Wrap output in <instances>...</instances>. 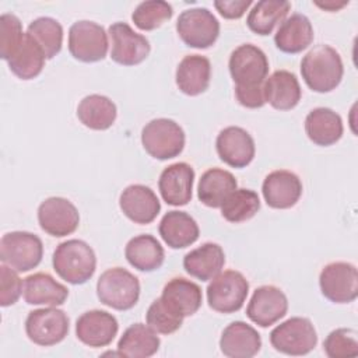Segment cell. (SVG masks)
<instances>
[{
    "label": "cell",
    "instance_id": "6da1fadb",
    "mask_svg": "<svg viewBox=\"0 0 358 358\" xmlns=\"http://www.w3.org/2000/svg\"><path fill=\"white\" fill-rule=\"evenodd\" d=\"M301 74L312 91L330 92L343 80L344 66L341 56L329 45H316L302 57Z\"/></svg>",
    "mask_w": 358,
    "mask_h": 358
},
{
    "label": "cell",
    "instance_id": "7a4b0ae2",
    "mask_svg": "<svg viewBox=\"0 0 358 358\" xmlns=\"http://www.w3.org/2000/svg\"><path fill=\"white\" fill-rule=\"evenodd\" d=\"M52 264L62 280L73 285H80L94 275L96 256L87 242L81 239H67L56 246Z\"/></svg>",
    "mask_w": 358,
    "mask_h": 358
},
{
    "label": "cell",
    "instance_id": "3957f363",
    "mask_svg": "<svg viewBox=\"0 0 358 358\" xmlns=\"http://www.w3.org/2000/svg\"><path fill=\"white\" fill-rule=\"evenodd\" d=\"M99 301L116 310L131 309L140 296V281L129 270L112 267L105 270L96 282Z\"/></svg>",
    "mask_w": 358,
    "mask_h": 358
},
{
    "label": "cell",
    "instance_id": "277c9868",
    "mask_svg": "<svg viewBox=\"0 0 358 358\" xmlns=\"http://www.w3.org/2000/svg\"><path fill=\"white\" fill-rule=\"evenodd\" d=\"M185 131L172 119L158 117L150 120L141 130V144L155 159H171L185 148Z\"/></svg>",
    "mask_w": 358,
    "mask_h": 358
},
{
    "label": "cell",
    "instance_id": "5b68a950",
    "mask_svg": "<svg viewBox=\"0 0 358 358\" xmlns=\"http://www.w3.org/2000/svg\"><path fill=\"white\" fill-rule=\"evenodd\" d=\"M43 256L41 238L27 231H13L1 236L0 260L18 273L35 268Z\"/></svg>",
    "mask_w": 358,
    "mask_h": 358
},
{
    "label": "cell",
    "instance_id": "8992f818",
    "mask_svg": "<svg viewBox=\"0 0 358 358\" xmlns=\"http://www.w3.org/2000/svg\"><path fill=\"white\" fill-rule=\"evenodd\" d=\"M208 306L220 313L238 312L248 296L249 282L245 275L236 270L218 273L207 285Z\"/></svg>",
    "mask_w": 358,
    "mask_h": 358
},
{
    "label": "cell",
    "instance_id": "52a82bcc",
    "mask_svg": "<svg viewBox=\"0 0 358 358\" xmlns=\"http://www.w3.org/2000/svg\"><path fill=\"white\" fill-rule=\"evenodd\" d=\"M270 343L278 352L299 357L316 347L317 334L308 317L294 316L271 330Z\"/></svg>",
    "mask_w": 358,
    "mask_h": 358
},
{
    "label": "cell",
    "instance_id": "ba28073f",
    "mask_svg": "<svg viewBox=\"0 0 358 358\" xmlns=\"http://www.w3.org/2000/svg\"><path fill=\"white\" fill-rule=\"evenodd\" d=\"M228 67L235 88L262 87L267 78L268 60L260 48L243 43L232 50Z\"/></svg>",
    "mask_w": 358,
    "mask_h": 358
},
{
    "label": "cell",
    "instance_id": "9c48e42d",
    "mask_svg": "<svg viewBox=\"0 0 358 358\" xmlns=\"http://www.w3.org/2000/svg\"><path fill=\"white\" fill-rule=\"evenodd\" d=\"M176 32L185 45L194 49H207L218 39L220 22L206 7L189 8L178 17Z\"/></svg>",
    "mask_w": 358,
    "mask_h": 358
},
{
    "label": "cell",
    "instance_id": "30bf717a",
    "mask_svg": "<svg viewBox=\"0 0 358 358\" xmlns=\"http://www.w3.org/2000/svg\"><path fill=\"white\" fill-rule=\"evenodd\" d=\"M109 42L105 28L94 21L81 20L69 29V52L80 62L94 63L105 59Z\"/></svg>",
    "mask_w": 358,
    "mask_h": 358
},
{
    "label": "cell",
    "instance_id": "8fae6325",
    "mask_svg": "<svg viewBox=\"0 0 358 358\" xmlns=\"http://www.w3.org/2000/svg\"><path fill=\"white\" fill-rule=\"evenodd\" d=\"M69 329L70 320L66 312L56 306L31 310L25 319L28 338L42 347H50L63 341Z\"/></svg>",
    "mask_w": 358,
    "mask_h": 358
},
{
    "label": "cell",
    "instance_id": "7c38bea8",
    "mask_svg": "<svg viewBox=\"0 0 358 358\" xmlns=\"http://www.w3.org/2000/svg\"><path fill=\"white\" fill-rule=\"evenodd\" d=\"M319 287L330 302L350 303L358 296V270L348 262L329 263L320 271Z\"/></svg>",
    "mask_w": 358,
    "mask_h": 358
},
{
    "label": "cell",
    "instance_id": "4fadbf2b",
    "mask_svg": "<svg viewBox=\"0 0 358 358\" xmlns=\"http://www.w3.org/2000/svg\"><path fill=\"white\" fill-rule=\"evenodd\" d=\"M112 50L110 59L122 66H136L144 62L151 50L148 39L137 34L126 22H115L108 29Z\"/></svg>",
    "mask_w": 358,
    "mask_h": 358
},
{
    "label": "cell",
    "instance_id": "5bb4252c",
    "mask_svg": "<svg viewBox=\"0 0 358 358\" xmlns=\"http://www.w3.org/2000/svg\"><path fill=\"white\" fill-rule=\"evenodd\" d=\"M38 222L42 231L55 238L73 234L80 224L76 206L64 197H48L38 207Z\"/></svg>",
    "mask_w": 358,
    "mask_h": 358
},
{
    "label": "cell",
    "instance_id": "9a60e30c",
    "mask_svg": "<svg viewBox=\"0 0 358 358\" xmlns=\"http://www.w3.org/2000/svg\"><path fill=\"white\" fill-rule=\"evenodd\" d=\"M288 299L285 294L274 285H262L255 289L248 308L246 316L260 327H268L285 316Z\"/></svg>",
    "mask_w": 358,
    "mask_h": 358
},
{
    "label": "cell",
    "instance_id": "2e32d148",
    "mask_svg": "<svg viewBox=\"0 0 358 358\" xmlns=\"http://www.w3.org/2000/svg\"><path fill=\"white\" fill-rule=\"evenodd\" d=\"M215 148L220 159L232 168L248 166L256 154L255 140L239 126L222 129L217 136Z\"/></svg>",
    "mask_w": 358,
    "mask_h": 358
},
{
    "label": "cell",
    "instance_id": "e0dca14e",
    "mask_svg": "<svg viewBox=\"0 0 358 358\" xmlns=\"http://www.w3.org/2000/svg\"><path fill=\"white\" fill-rule=\"evenodd\" d=\"M119 323L116 317L101 309H92L83 313L76 322L77 338L92 348L109 345L117 334Z\"/></svg>",
    "mask_w": 358,
    "mask_h": 358
},
{
    "label": "cell",
    "instance_id": "ac0fdd59",
    "mask_svg": "<svg viewBox=\"0 0 358 358\" xmlns=\"http://www.w3.org/2000/svg\"><path fill=\"white\" fill-rule=\"evenodd\" d=\"M262 193L268 207L277 210L291 208L301 199L302 182L294 172L277 169L264 178Z\"/></svg>",
    "mask_w": 358,
    "mask_h": 358
},
{
    "label": "cell",
    "instance_id": "d6986e66",
    "mask_svg": "<svg viewBox=\"0 0 358 358\" xmlns=\"http://www.w3.org/2000/svg\"><path fill=\"white\" fill-rule=\"evenodd\" d=\"M119 207L130 221L140 225L151 224L161 211V203L154 190L138 183L127 186L120 193Z\"/></svg>",
    "mask_w": 358,
    "mask_h": 358
},
{
    "label": "cell",
    "instance_id": "ffe728a7",
    "mask_svg": "<svg viewBox=\"0 0 358 358\" xmlns=\"http://www.w3.org/2000/svg\"><path fill=\"white\" fill-rule=\"evenodd\" d=\"M194 171L186 162H175L166 166L158 179V190L169 206H186L192 200Z\"/></svg>",
    "mask_w": 358,
    "mask_h": 358
},
{
    "label": "cell",
    "instance_id": "44dd1931",
    "mask_svg": "<svg viewBox=\"0 0 358 358\" xmlns=\"http://www.w3.org/2000/svg\"><path fill=\"white\" fill-rule=\"evenodd\" d=\"M262 348V337L250 324L236 320L229 323L221 334L220 350L229 358H252Z\"/></svg>",
    "mask_w": 358,
    "mask_h": 358
},
{
    "label": "cell",
    "instance_id": "7402d4cb",
    "mask_svg": "<svg viewBox=\"0 0 358 358\" xmlns=\"http://www.w3.org/2000/svg\"><path fill=\"white\" fill-rule=\"evenodd\" d=\"M161 299L173 313L185 319L200 309L203 295L201 288L196 282L183 277H175L164 285Z\"/></svg>",
    "mask_w": 358,
    "mask_h": 358
},
{
    "label": "cell",
    "instance_id": "603a6c76",
    "mask_svg": "<svg viewBox=\"0 0 358 358\" xmlns=\"http://www.w3.org/2000/svg\"><path fill=\"white\" fill-rule=\"evenodd\" d=\"M264 101L277 110L294 109L302 96L296 76L288 70H277L263 84Z\"/></svg>",
    "mask_w": 358,
    "mask_h": 358
},
{
    "label": "cell",
    "instance_id": "cb8c5ba5",
    "mask_svg": "<svg viewBox=\"0 0 358 358\" xmlns=\"http://www.w3.org/2000/svg\"><path fill=\"white\" fill-rule=\"evenodd\" d=\"M344 131L341 116L330 108L319 106L305 117V133L308 138L320 147L336 144Z\"/></svg>",
    "mask_w": 358,
    "mask_h": 358
},
{
    "label": "cell",
    "instance_id": "d4e9b609",
    "mask_svg": "<svg viewBox=\"0 0 358 358\" xmlns=\"http://www.w3.org/2000/svg\"><path fill=\"white\" fill-rule=\"evenodd\" d=\"M175 80L178 88L183 94L189 96L203 94L208 88L211 80L210 60L201 55L185 56L176 67Z\"/></svg>",
    "mask_w": 358,
    "mask_h": 358
},
{
    "label": "cell",
    "instance_id": "484cf974",
    "mask_svg": "<svg viewBox=\"0 0 358 358\" xmlns=\"http://www.w3.org/2000/svg\"><path fill=\"white\" fill-rule=\"evenodd\" d=\"M312 22L306 15L299 13H294L285 18L274 35V43L277 49L289 55L301 53L312 43Z\"/></svg>",
    "mask_w": 358,
    "mask_h": 358
},
{
    "label": "cell",
    "instance_id": "4316f807",
    "mask_svg": "<svg viewBox=\"0 0 358 358\" xmlns=\"http://www.w3.org/2000/svg\"><path fill=\"white\" fill-rule=\"evenodd\" d=\"M162 241L172 249H183L193 245L200 235L196 220L185 213L172 210L168 211L158 227Z\"/></svg>",
    "mask_w": 358,
    "mask_h": 358
},
{
    "label": "cell",
    "instance_id": "83f0119b",
    "mask_svg": "<svg viewBox=\"0 0 358 358\" xmlns=\"http://www.w3.org/2000/svg\"><path fill=\"white\" fill-rule=\"evenodd\" d=\"M224 264L225 253L222 248L214 242H206L187 252L183 257L185 271L200 281L213 280L218 273H221Z\"/></svg>",
    "mask_w": 358,
    "mask_h": 358
},
{
    "label": "cell",
    "instance_id": "f1b7e54d",
    "mask_svg": "<svg viewBox=\"0 0 358 358\" xmlns=\"http://www.w3.org/2000/svg\"><path fill=\"white\" fill-rule=\"evenodd\" d=\"M24 299L28 305L59 306L69 296V289L48 273H34L24 278Z\"/></svg>",
    "mask_w": 358,
    "mask_h": 358
},
{
    "label": "cell",
    "instance_id": "f546056e",
    "mask_svg": "<svg viewBox=\"0 0 358 358\" xmlns=\"http://www.w3.org/2000/svg\"><path fill=\"white\" fill-rule=\"evenodd\" d=\"M236 189L238 182L229 171L221 168H211L207 169L199 180L197 197L204 206L218 208Z\"/></svg>",
    "mask_w": 358,
    "mask_h": 358
},
{
    "label": "cell",
    "instance_id": "4dcf8cb0",
    "mask_svg": "<svg viewBox=\"0 0 358 358\" xmlns=\"http://www.w3.org/2000/svg\"><path fill=\"white\" fill-rule=\"evenodd\" d=\"M124 256L130 266L138 271H155L165 259V252L157 238L148 234L131 238L124 248Z\"/></svg>",
    "mask_w": 358,
    "mask_h": 358
},
{
    "label": "cell",
    "instance_id": "1f68e13d",
    "mask_svg": "<svg viewBox=\"0 0 358 358\" xmlns=\"http://www.w3.org/2000/svg\"><path fill=\"white\" fill-rule=\"evenodd\" d=\"M148 324L134 323L129 326L117 341V352L130 358H148L158 350L161 340Z\"/></svg>",
    "mask_w": 358,
    "mask_h": 358
},
{
    "label": "cell",
    "instance_id": "d6a6232c",
    "mask_svg": "<svg viewBox=\"0 0 358 358\" xmlns=\"http://www.w3.org/2000/svg\"><path fill=\"white\" fill-rule=\"evenodd\" d=\"M117 116L116 105L105 95L91 94L84 96L77 106V117L92 130L109 129Z\"/></svg>",
    "mask_w": 358,
    "mask_h": 358
},
{
    "label": "cell",
    "instance_id": "836d02e7",
    "mask_svg": "<svg viewBox=\"0 0 358 358\" xmlns=\"http://www.w3.org/2000/svg\"><path fill=\"white\" fill-rule=\"evenodd\" d=\"M291 3L284 0H262L253 4L248 14L246 24L249 29L257 35H268L273 29L285 20Z\"/></svg>",
    "mask_w": 358,
    "mask_h": 358
},
{
    "label": "cell",
    "instance_id": "e575fe53",
    "mask_svg": "<svg viewBox=\"0 0 358 358\" xmlns=\"http://www.w3.org/2000/svg\"><path fill=\"white\" fill-rule=\"evenodd\" d=\"M45 59L46 56L41 46L25 32L20 48L7 63L14 76L21 80H32L42 73Z\"/></svg>",
    "mask_w": 358,
    "mask_h": 358
},
{
    "label": "cell",
    "instance_id": "d590c367",
    "mask_svg": "<svg viewBox=\"0 0 358 358\" xmlns=\"http://www.w3.org/2000/svg\"><path fill=\"white\" fill-rule=\"evenodd\" d=\"M27 34L41 46L46 59L55 57L63 45V27L52 17H39L34 20Z\"/></svg>",
    "mask_w": 358,
    "mask_h": 358
},
{
    "label": "cell",
    "instance_id": "8d00e7d4",
    "mask_svg": "<svg viewBox=\"0 0 358 358\" xmlns=\"http://www.w3.org/2000/svg\"><path fill=\"white\" fill-rule=\"evenodd\" d=\"M221 214L232 224L248 221L256 215L260 208V199L256 192L250 189H236L222 203Z\"/></svg>",
    "mask_w": 358,
    "mask_h": 358
},
{
    "label": "cell",
    "instance_id": "74e56055",
    "mask_svg": "<svg viewBox=\"0 0 358 358\" xmlns=\"http://www.w3.org/2000/svg\"><path fill=\"white\" fill-rule=\"evenodd\" d=\"M173 14L172 6L164 0H147L140 3L133 14L131 20L134 25L141 31H152L159 28L165 21L171 20Z\"/></svg>",
    "mask_w": 358,
    "mask_h": 358
},
{
    "label": "cell",
    "instance_id": "f35d334b",
    "mask_svg": "<svg viewBox=\"0 0 358 358\" xmlns=\"http://www.w3.org/2000/svg\"><path fill=\"white\" fill-rule=\"evenodd\" d=\"M329 358H347L358 355V333L354 329L340 327L327 334L323 343Z\"/></svg>",
    "mask_w": 358,
    "mask_h": 358
},
{
    "label": "cell",
    "instance_id": "ab89813d",
    "mask_svg": "<svg viewBox=\"0 0 358 358\" xmlns=\"http://www.w3.org/2000/svg\"><path fill=\"white\" fill-rule=\"evenodd\" d=\"M147 324L158 334H172L180 329L183 323V317L173 313L159 298L152 301L147 313H145Z\"/></svg>",
    "mask_w": 358,
    "mask_h": 358
},
{
    "label": "cell",
    "instance_id": "60d3db41",
    "mask_svg": "<svg viewBox=\"0 0 358 358\" xmlns=\"http://www.w3.org/2000/svg\"><path fill=\"white\" fill-rule=\"evenodd\" d=\"M22 25L17 15L4 13L0 17V57L6 62L11 59L24 39Z\"/></svg>",
    "mask_w": 358,
    "mask_h": 358
},
{
    "label": "cell",
    "instance_id": "b9f144b4",
    "mask_svg": "<svg viewBox=\"0 0 358 358\" xmlns=\"http://www.w3.org/2000/svg\"><path fill=\"white\" fill-rule=\"evenodd\" d=\"M24 291V282L18 271L1 263L0 266V305L3 308L14 305Z\"/></svg>",
    "mask_w": 358,
    "mask_h": 358
},
{
    "label": "cell",
    "instance_id": "7bdbcfd3",
    "mask_svg": "<svg viewBox=\"0 0 358 358\" xmlns=\"http://www.w3.org/2000/svg\"><path fill=\"white\" fill-rule=\"evenodd\" d=\"M252 6V0H217L214 7L227 20L241 18Z\"/></svg>",
    "mask_w": 358,
    "mask_h": 358
},
{
    "label": "cell",
    "instance_id": "ee69618b",
    "mask_svg": "<svg viewBox=\"0 0 358 358\" xmlns=\"http://www.w3.org/2000/svg\"><path fill=\"white\" fill-rule=\"evenodd\" d=\"M235 96L239 105L249 109H257L266 103L263 85L252 88H235Z\"/></svg>",
    "mask_w": 358,
    "mask_h": 358
},
{
    "label": "cell",
    "instance_id": "f6af8a7d",
    "mask_svg": "<svg viewBox=\"0 0 358 358\" xmlns=\"http://www.w3.org/2000/svg\"><path fill=\"white\" fill-rule=\"evenodd\" d=\"M317 7L327 10V11H337L340 8H343L344 6L348 4V1H341V3H336V1H324V3H315Z\"/></svg>",
    "mask_w": 358,
    "mask_h": 358
}]
</instances>
